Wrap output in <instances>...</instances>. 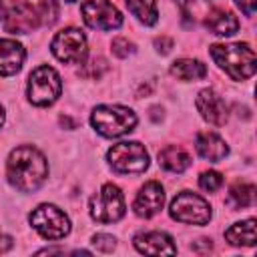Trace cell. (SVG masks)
<instances>
[{
	"mask_svg": "<svg viewBox=\"0 0 257 257\" xmlns=\"http://www.w3.org/2000/svg\"><path fill=\"white\" fill-rule=\"evenodd\" d=\"M163 203H165V189H163V185L157 183V181H149L137 193L133 209H135V213L139 217L149 219V217L157 215L163 209Z\"/></svg>",
	"mask_w": 257,
	"mask_h": 257,
	"instance_id": "13",
	"label": "cell"
},
{
	"mask_svg": "<svg viewBox=\"0 0 257 257\" xmlns=\"http://www.w3.org/2000/svg\"><path fill=\"white\" fill-rule=\"evenodd\" d=\"M0 24L10 34H30L38 28V12L26 0H0Z\"/></svg>",
	"mask_w": 257,
	"mask_h": 257,
	"instance_id": "6",
	"label": "cell"
},
{
	"mask_svg": "<svg viewBox=\"0 0 257 257\" xmlns=\"http://www.w3.org/2000/svg\"><path fill=\"white\" fill-rule=\"evenodd\" d=\"M221 185H223V175L217 173V171H205V173H201V177H199V187H201L203 191H207V193L219 191Z\"/></svg>",
	"mask_w": 257,
	"mask_h": 257,
	"instance_id": "24",
	"label": "cell"
},
{
	"mask_svg": "<svg viewBox=\"0 0 257 257\" xmlns=\"http://www.w3.org/2000/svg\"><path fill=\"white\" fill-rule=\"evenodd\" d=\"M12 245H14V239H12L10 235H6V233H0V253L10 251Z\"/></svg>",
	"mask_w": 257,
	"mask_h": 257,
	"instance_id": "30",
	"label": "cell"
},
{
	"mask_svg": "<svg viewBox=\"0 0 257 257\" xmlns=\"http://www.w3.org/2000/svg\"><path fill=\"white\" fill-rule=\"evenodd\" d=\"M169 213L175 221L185 225H207L211 221V205L197 193L181 191L169 207Z\"/></svg>",
	"mask_w": 257,
	"mask_h": 257,
	"instance_id": "8",
	"label": "cell"
},
{
	"mask_svg": "<svg viewBox=\"0 0 257 257\" xmlns=\"http://www.w3.org/2000/svg\"><path fill=\"white\" fill-rule=\"evenodd\" d=\"M80 14L84 24L92 30H114L122 24V14L110 0H84Z\"/></svg>",
	"mask_w": 257,
	"mask_h": 257,
	"instance_id": "11",
	"label": "cell"
},
{
	"mask_svg": "<svg viewBox=\"0 0 257 257\" xmlns=\"http://www.w3.org/2000/svg\"><path fill=\"white\" fill-rule=\"evenodd\" d=\"M211 58L217 62L221 70H225L233 80L251 78L257 70L255 50L247 42H233V44H213L209 48Z\"/></svg>",
	"mask_w": 257,
	"mask_h": 257,
	"instance_id": "2",
	"label": "cell"
},
{
	"mask_svg": "<svg viewBox=\"0 0 257 257\" xmlns=\"http://www.w3.org/2000/svg\"><path fill=\"white\" fill-rule=\"evenodd\" d=\"M225 239L235 247H253L255 245V219L233 223L225 231Z\"/></svg>",
	"mask_w": 257,
	"mask_h": 257,
	"instance_id": "19",
	"label": "cell"
},
{
	"mask_svg": "<svg viewBox=\"0 0 257 257\" xmlns=\"http://www.w3.org/2000/svg\"><path fill=\"white\" fill-rule=\"evenodd\" d=\"M108 165L120 175H139L149 169V153L137 141H122L108 149Z\"/></svg>",
	"mask_w": 257,
	"mask_h": 257,
	"instance_id": "5",
	"label": "cell"
},
{
	"mask_svg": "<svg viewBox=\"0 0 257 257\" xmlns=\"http://www.w3.org/2000/svg\"><path fill=\"white\" fill-rule=\"evenodd\" d=\"M126 6L133 12V16H137V20L143 22L145 26L157 24L159 10H157V2L155 0H126Z\"/></svg>",
	"mask_w": 257,
	"mask_h": 257,
	"instance_id": "21",
	"label": "cell"
},
{
	"mask_svg": "<svg viewBox=\"0 0 257 257\" xmlns=\"http://www.w3.org/2000/svg\"><path fill=\"white\" fill-rule=\"evenodd\" d=\"M205 26L209 32H213L217 36H233L239 30V20L229 10L213 8L205 18Z\"/></svg>",
	"mask_w": 257,
	"mask_h": 257,
	"instance_id": "17",
	"label": "cell"
},
{
	"mask_svg": "<svg viewBox=\"0 0 257 257\" xmlns=\"http://www.w3.org/2000/svg\"><path fill=\"white\" fill-rule=\"evenodd\" d=\"M106 70V60H102V58H90L88 62H82V68L78 70L84 78H98L102 72Z\"/></svg>",
	"mask_w": 257,
	"mask_h": 257,
	"instance_id": "25",
	"label": "cell"
},
{
	"mask_svg": "<svg viewBox=\"0 0 257 257\" xmlns=\"http://www.w3.org/2000/svg\"><path fill=\"white\" fill-rule=\"evenodd\" d=\"M110 48H112V54L118 56V58H126V56H131L135 52V44L128 38H124V36H116L112 40Z\"/></svg>",
	"mask_w": 257,
	"mask_h": 257,
	"instance_id": "26",
	"label": "cell"
},
{
	"mask_svg": "<svg viewBox=\"0 0 257 257\" xmlns=\"http://www.w3.org/2000/svg\"><path fill=\"white\" fill-rule=\"evenodd\" d=\"M137 251L147 255H173L177 253V245L173 243V237L163 231H147L139 233L133 239Z\"/></svg>",
	"mask_w": 257,
	"mask_h": 257,
	"instance_id": "14",
	"label": "cell"
},
{
	"mask_svg": "<svg viewBox=\"0 0 257 257\" xmlns=\"http://www.w3.org/2000/svg\"><path fill=\"white\" fill-rule=\"evenodd\" d=\"M92 245L96 247V251L110 253L116 247V239L108 233H96V235H92Z\"/></svg>",
	"mask_w": 257,
	"mask_h": 257,
	"instance_id": "27",
	"label": "cell"
},
{
	"mask_svg": "<svg viewBox=\"0 0 257 257\" xmlns=\"http://www.w3.org/2000/svg\"><path fill=\"white\" fill-rule=\"evenodd\" d=\"M28 221H30L32 229L48 241L64 239L70 233L68 215L52 203H42L36 209H32V213L28 215Z\"/></svg>",
	"mask_w": 257,
	"mask_h": 257,
	"instance_id": "4",
	"label": "cell"
},
{
	"mask_svg": "<svg viewBox=\"0 0 257 257\" xmlns=\"http://www.w3.org/2000/svg\"><path fill=\"white\" fill-rule=\"evenodd\" d=\"M38 12V20L44 26H52L58 20V2L56 0H42L36 8Z\"/></svg>",
	"mask_w": 257,
	"mask_h": 257,
	"instance_id": "23",
	"label": "cell"
},
{
	"mask_svg": "<svg viewBox=\"0 0 257 257\" xmlns=\"http://www.w3.org/2000/svg\"><path fill=\"white\" fill-rule=\"evenodd\" d=\"M235 4L241 8V12H243L245 16H253V14H255L257 0H235Z\"/></svg>",
	"mask_w": 257,
	"mask_h": 257,
	"instance_id": "29",
	"label": "cell"
},
{
	"mask_svg": "<svg viewBox=\"0 0 257 257\" xmlns=\"http://www.w3.org/2000/svg\"><path fill=\"white\" fill-rule=\"evenodd\" d=\"M195 149H197L199 157H203L211 163H219L229 155L227 143L217 133H199L195 139Z\"/></svg>",
	"mask_w": 257,
	"mask_h": 257,
	"instance_id": "16",
	"label": "cell"
},
{
	"mask_svg": "<svg viewBox=\"0 0 257 257\" xmlns=\"http://www.w3.org/2000/svg\"><path fill=\"white\" fill-rule=\"evenodd\" d=\"M195 106H197L199 114H201L209 124L221 126V124L227 122L229 106H227V102L223 100V96L217 94L213 88H203V90L197 94Z\"/></svg>",
	"mask_w": 257,
	"mask_h": 257,
	"instance_id": "12",
	"label": "cell"
},
{
	"mask_svg": "<svg viewBox=\"0 0 257 257\" xmlns=\"http://www.w3.org/2000/svg\"><path fill=\"white\" fill-rule=\"evenodd\" d=\"M171 74L179 80H201L207 74V66L197 58H179L171 64Z\"/></svg>",
	"mask_w": 257,
	"mask_h": 257,
	"instance_id": "20",
	"label": "cell"
},
{
	"mask_svg": "<svg viewBox=\"0 0 257 257\" xmlns=\"http://www.w3.org/2000/svg\"><path fill=\"white\" fill-rule=\"evenodd\" d=\"M4 118H6V114H4V106L0 104V126L4 124Z\"/></svg>",
	"mask_w": 257,
	"mask_h": 257,
	"instance_id": "32",
	"label": "cell"
},
{
	"mask_svg": "<svg viewBox=\"0 0 257 257\" xmlns=\"http://www.w3.org/2000/svg\"><path fill=\"white\" fill-rule=\"evenodd\" d=\"M173 38H169V36H157L155 38V48H157V52H161V54H169L171 52V48H173Z\"/></svg>",
	"mask_w": 257,
	"mask_h": 257,
	"instance_id": "28",
	"label": "cell"
},
{
	"mask_svg": "<svg viewBox=\"0 0 257 257\" xmlns=\"http://www.w3.org/2000/svg\"><path fill=\"white\" fill-rule=\"evenodd\" d=\"M124 215V197L120 189L112 183L100 187V191L90 199V217L96 223H116Z\"/></svg>",
	"mask_w": 257,
	"mask_h": 257,
	"instance_id": "9",
	"label": "cell"
},
{
	"mask_svg": "<svg viewBox=\"0 0 257 257\" xmlns=\"http://www.w3.org/2000/svg\"><path fill=\"white\" fill-rule=\"evenodd\" d=\"M159 165L169 171V173H183L189 169L191 165V157L181 149V147H175V145H169L165 147L161 153H159Z\"/></svg>",
	"mask_w": 257,
	"mask_h": 257,
	"instance_id": "18",
	"label": "cell"
},
{
	"mask_svg": "<svg viewBox=\"0 0 257 257\" xmlns=\"http://www.w3.org/2000/svg\"><path fill=\"white\" fill-rule=\"evenodd\" d=\"M6 177L8 183L20 193H34L48 177L46 157L32 145L16 147L6 161Z\"/></svg>",
	"mask_w": 257,
	"mask_h": 257,
	"instance_id": "1",
	"label": "cell"
},
{
	"mask_svg": "<svg viewBox=\"0 0 257 257\" xmlns=\"http://www.w3.org/2000/svg\"><path fill=\"white\" fill-rule=\"evenodd\" d=\"M50 50L64 64H80L86 56V36L80 28H64L52 38Z\"/></svg>",
	"mask_w": 257,
	"mask_h": 257,
	"instance_id": "10",
	"label": "cell"
},
{
	"mask_svg": "<svg viewBox=\"0 0 257 257\" xmlns=\"http://www.w3.org/2000/svg\"><path fill=\"white\" fill-rule=\"evenodd\" d=\"M26 58V50L20 42L10 38H0V76L16 74Z\"/></svg>",
	"mask_w": 257,
	"mask_h": 257,
	"instance_id": "15",
	"label": "cell"
},
{
	"mask_svg": "<svg viewBox=\"0 0 257 257\" xmlns=\"http://www.w3.org/2000/svg\"><path fill=\"white\" fill-rule=\"evenodd\" d=\"M66 2H76V0H66Z\"/></svg>",
	"mask_w": 257,
	"mask_h": 257,
	"instance_id": "33",
	"label": "cell"
},
{
	"mask_svg": "<svg viewBox=\"0 0 257 257\" xmlns=\"http://www.w3.org/2000/svg\"><path fill=\"white\" fill-rule=\"evenodd\" d=\"M94 131L106 139H116L131 133L137 126V114L128 106L120 104H98L90 114Z\"/></svg>",
	"mask_w": 257,
	"mask_h": 257,
	"instance_id": "3",
	"label": "cell"
},
{
	"mask_svg": "<svg viewBox=\"0 0 257 257\" xmlns=\"http://www.w3.org/2000/svg\"><path fill=\"white\" fill-rule=\"evenodd\" d=\"M229 201L235 207H251L255 203V187L251 183H235L229 191Z\"/></svg>",
	"mask_w": 257,
	"mask_h": 257,
	"instance_id": "22",
	"label": "cell"
},
{
	"mask_svg": "<svg viewBox=\"0 0 257 257\" xmlns=\"http://www.w3.org/2000/svg\"><path fill=\"white\" fill-rule=\"evenodd\" d=\"M62 92V82H60V74L48 66V64H42L38 68H34L28 76V88H26V94H28V100L34 104V106H48L52 104Z\"/></svg>",
	"mask_w": 257,
	"mask_h": 257,
	"instance_id": "7",
	"label": "cell"
},
{
	"mask_svg": "<svg viewBox=\"0 0 257 257\" xmlns=\"http://www.w3.org/2000/svg\"><path fill=\"white\" fill-rule=\"evenodd\" d=\"M175 2H177V4L181 6V8H187V4H191L193 0H175Z\"/></svg>",
	"mask_w": 257,
	"mask_h": 257,
	"instance_id": "31",
	"label": "cell"
}]
</instances>
